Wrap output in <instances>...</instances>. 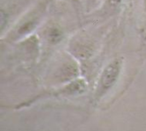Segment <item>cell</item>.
Segmentation results:
<instances>
[{
    "label": "cell",
    "mask_w": 146,
    "mask_h": 131,
    "mask_svg": "<svg viewBox=\"0 0 146 131\" xmlns=\"http://www.w3.org/2000/svg\"><path fill=\"white\" fill-rule=\"evenodd\" d=\"M119 62L115 61L106 69L102 78L101 86H103V88L109 87L113 83L119 72Z\"/></svg>",
    "instance_id": "obj_1"
}]
</instances>
